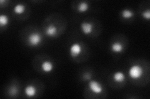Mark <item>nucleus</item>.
<instances>
[{"instance_id": "nucleus-10", "label": "nucleus", "mask_w": 150, "mask_h": 99, "mask_svg": "<svg viewBox=\"0 0 150 99\" xmlns=\"http://www.w3.org/2000/svg\"><path fill=\"white\" fill-rule=\"evenodd\" d=\"M112 79L116 82H123L125 80V75L121 71H117L112 75Z\"/></svg>"}, {"instance_id": "nucleus-6", "label": "nucleus", "mask_w": 150, "mask_h": 99, "mask_svg": "<svg viewBox=\"0 0 150 99\" xmlns=\"http://www.w3.org/2000/svg\"><path fill=\"white\" fill-rule=\"evenodd\" d=\"M41 68L42 71L46 73H51L54 69V64L52 61L46 60L41 63Z\"/></svg>"}, {"instance_id": "nucleus-2", "label": "nucleus", "mask_w": 150, "mask_h": 99, "mask_svg": "<svg viewBox=\"0 0 150 99\" xmlns=\"http://www.w3.org/2000/svg\"><path fill=\"white\" fill-rule=\"evenodd\" d=\"M43 38L40 33L37 32H31L28 37V42L31 46H37L41 44Z\"/></svg>"}, {"instance_id": "nucleus-9", "label": "nucleus", "mask_w": 150, "mask_h": 99, "mask_svg": "<svg viewBox=\"0 0 150 99\" xmlns=\"http://www.w3.org/2000/svg\"><path fill=\"white\" fill-rule=\"evenodd\" d=\"M58 34V29L54 25L50 24L46 29V34L50 37H53Z\"/></svg>"}, {"instance_id": "nucleus-7", "label": "nucleus", "mask_w": 150, "mask_h": 99, "mask_svg": "<svg viewBox=\"0 0 150 99\" xmlns=\"http://www.w3.org/2000/svg\"><path fill=\"white\" fill-rule=\"evenodd\" d=\"M25 94L28 97H33L37 93V89L33 85H28L25 88Z\"/></svg>"}, {"instance_id": "nucleus-1", "label": "nucleus", "mask_w": 150, "mask_h": 99, "mask_svg": "<svg viewBox=\"0 0 150 99\" xmlns=\"http://www.w3.org/2000/svg\"><path fill=\"white\" fill-rule=\"evenodd\" d=\"M143 68L139 64H133L129 68L128 74L129 76L133 79L137 80L140 79L143 75Z\"/></svg>"}, {"instance_id": "nucleus-5", "label": "nucleus", "mask_w": 150, "mask_h": 99, "mask_svg": "<svg viewBox=\"0 0 150 99\" xmlns=\"http://www.w3.org/2000/svg\"><path fill=\"white\" fill-rule=\"evenodd\" d=\"M80 27L82 32L84 35H89L93 32L94 26L91 22H83L81 24Z\"/></svg>"}, {"instance_id": "nucleus-17", "label": "nucleus", "mask_w": 150, "mask_h": 99, "mask_svg": "<svg viewBox=\"0 0 150 99\" xmlns=\"http://www.w3.org/2000/svg\"><path fill=\"white\" fill-rule=\"evenodd\" d=\"M84 78H85L86 80H90V79H91V76L90 74H87V73H86V74H84Z\"/></svg>"}, {"instance_id": "nucleus-12", "label": "nucleus", "mask_w": 150, "mask_h": 99, "mask_svg": "<svg viewBox=\"0 0 150 99\" xmlns=\"http://www.w3.org/2000/svg\"><path fill=\"white\" fill-rule=\"evenodd\" d=\"M89 8H90V6H89V4L87 2L82 1L78 4L77 9L78 12H79L80 13H83L88 11Z\"/></svg>"}, {"instance_id": "nucleus-13", "label": "nucleus", "mask_w": 150, "mask_h": 99, "mask_svg": "<svg viewBox=\"0 0 150 99\" xmlns=\"http://www.w3.org/2000/svg\"><path fill=\"white\" fill-rule=\"evenodd\" d=\"M121 16L125 19H128L134 16V12L130 9H125L121 11Z\"/></svg>"}, {"instance_id": "nucleus-14", "label": "nucleus", "mask_w": 150, "mask_h": 99, "mask_svg": "<svg viewBox=\"0 0 150 99\" xmlns=\"http://www.w3.org/2000/svg\"><path fill=\"white\" fill-rule=\"evenodd\" d=\"M9 24L8 17L5 15H1L0 16V27L1 28L6 27Z\"/></svg>"}, {"instance_id": "nucleus-15", "label": "nucleus", "mask_w": 150, "mask_h": 99, "mask_svg": "<svg viewBox=\"0 0 150 99\" xmlns=\"http://www.w3.org/2000/svg\"><path fill=\"white\" fill-rule=\"evenodd\" d=\"M18 92V89L16 86H12L9 89V93L11 96H16Z\"/></svg>"}, {"instance_id": "nucleus-4", "label": "nucleus", "mask_w": 150, "mask_h": 99, "mask_svg": "<svg viewBox=\"0 0 150 99\" xmlns=\"http://www.w3.org/2000/svg\"><path fill=\"white\" fill-rule=\"evenodd\" d=\"M82 52V46L79 43L73 44L69 48V55L73 58H76Z\"/></svg>"}, {"instance_id": "nucleus-3", "label": "nucleus", "mask_w": 150, "mask_h": 99, "mask_svg": "<svg viewBox=\"0 0 150 99\" xmlns=\"http://www.w3.org/2000/svg\"><path fill=\"white\" fill-rule=\"evenodd\" d=\"M88 88L95 94H100L103 91L102 84L95 80H91L88 84Z\"/></svg>"}, {"instance_id": "nucleus-8", "label": "nucleus", "mask_w": 150, "mask_h": 99, "mask_svg": "<svg viewBox=\"0 0 150 99\" xmlns=\"http://www.w3.org/2000/svg\"><path fill=\"white\" fill-rule=\"evenodd\" d=\"M111 50L115 53H120L124 50V46L121 42H115L111 45Z\"/></svg>"}, {"instance_id": "nucleus-16", "label": "nucleus", "mask_w": 150, "mask_h": 99, "mask_svg": "<svg viewBox=\"0 0 150 99\" xmlns=\"http://www.w3.org/2000/svg\"><path fill=\"white\" fill-rule=\"evenodd\" d=\"M142 16L144 19H146V20L149 21V19H150V10H149V9H146V10L143 11L142 13Z\"/></svg>"}, {"instance_id": "nucleus-11", "label": "nucleus", "mask_w": 150, "mask_h": 99, "mask_svg": "<svg viewBox=\"0 0 150 99\" xmlns=\"http://www.w3.org/2000/svg\"><path fill=\"white\" fill-rule=\"evenodd\" d=\"M25 11V6L23 4L18 3L13 8V11L16 15H22Z\"/></svg>"}]
</instances>
